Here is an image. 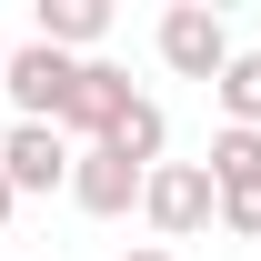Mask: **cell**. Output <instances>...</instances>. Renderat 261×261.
Returning a JSON list of instances; mask_svg holds the SVG:
<instances>
[{"mask_svg":"<svg viewBox=\"0 0 261 261\" xmlns=\"http://www.w3.org/2000/svg\"><path fill=\"white\" fill-rule=\"evenodd\" d=\"M141 221L161 231V241L211 231V221H221V181H211V161H161V171H151V191H141Z\"/></svg>","mask_w":261,"mask_h":261,"instance_id":"obj_1","label":"cell"},{"mask_svg":"<svg viewBox=\"0 0 261 261\" xmlns=\"http://www.w3.org/2000/svg\"><path fill=\"white\" fill-rule=\"evenodd\" d=\"M0 91H10V111H20V121H50V130H61L70 91H81V61H70V50H50V40H20V50L0 61Z\"/></svg>","mask_w":261,"mask_h":261,"instance_id":"obj_2","label":"cell"},{"mask_svg":"<svg viewBox=\"0 0 261 261\" xmlns=\"http://www.w3.org/2000/svg\"><path fill=\"white\" fill-rule=\"evenodd\" d=\"M161 61L181 70V81H211V91H221V70L241 61V50H231V20L221 10H201V0H181V10H161Z\"/></svg>","mask_w":261,"mask_h":261,"instance_id":"obj_3","label":"cell"},{"mask_svg":"<svg viewBox=\"0 0 261 261\" xmlns=\"http://www.w3.org/2000/svg\"><path fill=\"white\" fill-rule=\"evenodd\" d=\"M0 171H10V191H70V171H81V151H70V130L50 121H10L0 130Z\"/></svg>","mask_w":261,"mask_h":261,"instance_id":"obj_4","label":"cell"},{"mask_svg":"<svg viewBox=\"0 0 261 261\" xmlns=\"http://www.w3.org/2000/svg\"><path fill=\"white\" fill-rule=\"evenodd\" d=\"M130 100H141V91H130V70H121V61H81V91H70L61 130L91 151V141H111V130H121V111H130Z\"/></svg>","mask_w":261,"mask_h":261,"instance_id":"obj_5","label":"cell"},{"mask_svg":"<svg viewBox=\"0 0 261 261\" xmlns=\"http://www.w3.org/2000/svg\"><path fill=\"white\" fill-rule=\"evenodd\" d=\"M141 191H151V171H141V161H121L111 141H91V151H81V171H70V201H81L91 221H121Z\"/></svg>","mask_w":261,"mask_h":261,"instance_id":"obj_6","label":"cell"},{"mask_svg":"<svg viewBox=\"0 0 261 261\" xmlns=\"http://www.w3.org/2000/svg\"><path fill=\"white\" fill-rule=\"evenodd\" d=\"M31 40H50V50L81 61V50L111 40V10H100V0H40V10H31Z\"/></svg>","mask_w":261,"mask_h":261,"instance_id":"obj_7","label":"cell"},{"mask_svg":"<svg viewBox=\"0 0 261 261\" xmlns=\"http://www.w3.org/2000/svg\"><path fill=\"white\" fill-rule=\"evenodd\" d=\"M211 181H221V201L231 191H251V181H261V130H211Z\"/></svg>","mask_w":261,"mask_h":261,"instance_id":"obj_8","label":"cell"},{"mask_svg":"<svg viewBox=\"0 0 261 261\" xmlns=\"http://www.w3.org/2000/svg\"><path fill=\"white\" fill-rule=\"evenodd\" d=\"M161 141H171L161 100H130V111H121V130H111V151H121V161H141V171H161Z\"/></svg>","mask_w":261,"mask_h":261,"instance_id":"obj_9","label":"cell"},{"mask_svg":"<svg viewBox=\"0 0 261 261\" xmlns=\"http://www.w3.org/2000/svg\"><path fill=\"white\" fill-rule=\"evenodd\" d=\"M211 100H221L231 130H261V50H241V61L221 70V91H211Z\"/></svg>","mask_w":261,"mask_h":261,"instance_id":"obj_10","label":"cell"},{"mask_svg":"<svg viewBox=\"0 0 261 261\" xmlns=\"http://www.w3.org/2000/svg\"><path fill=\"white\" fill-rule=\"evenodd\" d=\"M221 231H231V241H261V181H251V191H231V201H221Z\"/></svg>","mask_w":261,"mask_h":261,"instance_id":"obj_11","label":"cell"},{"mask_svg":"<svg viewBox=\"0 0 261 261\" xmlns=\"http://www.w3.org/2000/svg\"><path fill=\"white\" fill-rule=\"evenodd\" d=\"M10 211H20V191H10V171H0V231H10Z\"/></svg>","mask_w":261,"mask_h":261,"instance_id":"obj_12","label":"cell"},{"mask_svg":"<svg viewBox=\"0 0 261 261\" xmlns=\"http://www.w3.org/2000/svg\"><path fill=\"white\" fill-rule=\"evenodd\" d=\"M130 261H171V251H130Z\"/></svg>","mask_w":261,"mask_h":261,"instance_id":"obj_13","label":"cell"}]
</instances>
